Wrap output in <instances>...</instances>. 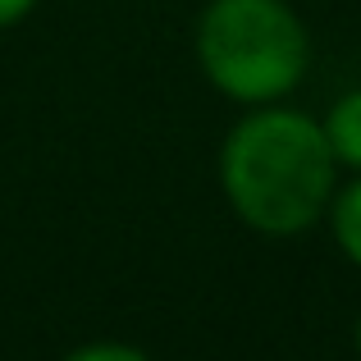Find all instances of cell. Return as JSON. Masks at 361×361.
<instances>
[{"label":"cell","mask_w":361,"mask_h":361,"mask_svg":"<svg viewBox=\"0 0 361 361\" xmlns=\"http://www.w3.org/2000/svg\"><path fill=\"white\" fill-rule=\"evenodd\" d=\"M197 64L220 97L274 106L307 78L311 37L288 0H211L197 18Z\"/></svg>","instance_id":"obj_2"},{"label":"cell","mask_w":361,"mask_h":361,"mask_svg":"<svg viewBox=\"0 0 361 361\" xmlns=\"http://www.w3.org/2000/svg\"><path fill=\"white\" fill-rule=\"evenodd\" d=\"M353 348H357V357H361V311H357V320H353Z\"/></svg>","instance_id":"obj_7"},{"label":"cell","mask_w":361,"mask_h":361,"mask_svg":"<svg viewBox=\"0 0 361 361\" xmlns=\"http://www.w3.org/2000/svg\"><path fill=\"white\" fill-rule=\"evenodd\" d=\"M320 128H325V137H329V151H334L338 169L357 174L361 169V87L343 92V97L325 110Z\"/></svg>","instance_id":"obj_3"},{"label":"cell","mask_w":361,"mask_h":361,"mask_svg":"<svg viewBox=\"0 0 361 361\" xmlns=\"http://www.w3.org/2000/svg\"><path fill=\"white\" fill-rule=\"evenodd\" d=\"M64 361H151V357L142 353V348H133V343H82Z\"/></svg>","instance_id":"obj_5"},{"label":"cell","mask_w":361,"mask_h":361,"mask_svg":"<svg viewBox=\"0 0 361 361\" xmlns=\"http://www.w3.org/2000/svg\"><path fill=\"white\" fill-rule=\"evenodd\" d=\"M329 233H334V247L343 252V261H353L361 270V169L348 183L334 188V202L325 211Z\"/></svg>","instance_id":"obj_4"},{"label":"cell","mask_w":361,"mask_h":361,"mask_svg":"<svg viewBox=\"0 0 361 361\" xmlns=\"http://www.w3.org/2000/svg\"><path fill=\"white\" fill-rule=\"evenodd\" d=\"M338 160L320 119L293 106H252L220 147L224 202L265 238H298L325 220L338 188Z\"/></svg>","instance_id":"obj_1"},{"label":"cell","mask_w":361,"mask_h":361,"mask_svg":"<svg viewBox=\"0 0 361 361\" xmlns=\"http://www.w3.org/2000/svg\"><path fill=\"white\" fill-rule=\"evenodd\" d=\"M32 5H37V0H0V27H14L18 18H27Z\"/></svg>","instance_id":"obj_6"}]
</instances>
